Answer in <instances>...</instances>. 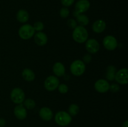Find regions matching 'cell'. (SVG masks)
<instances>
[{"label": "cell", "mask_w": 128, "mask_h": 127, "mask_svg": "<svg viewBox=\"0 0 128 127\" xmlns=\"http://www.w3.org/2000/svg\"><path fill=\"white\" fill-rule=\"evenodd\" d=\"M44 27V24L42 23L41 21H37V22H35L34 24L33 28L34 29L35 31H37V32H41L43 30Z\"/></svg>", "instance_id": "23"}, {"label": "cell", "mask_w": 128, "mask_h": 127, "mask_svg": "<svg viewBox=\"0 0 128 127\" xmlns=\"http://www.w3.org/2000/svg\"><path fill=\"white\" fill-rule=\"evenodd\" d=\"M61 2L64 7H67L71 6L74 3V0H61Z\"/></svg>", "instance_id": "29"}, {"label": "cell", "mask_w": 128, "mask_h": 127, "mask_svg": "<svg viewBox=\"0 0 128 127\" xmlns=\"http://www.w3.org/2000/svg\"><path fill=\"white\" fill-rule=\"evenodd\" d=\"M117 70L116 67L114 65H109L106 68V78L107 80L113 81L114 80L115 75H116Z\"/></svg>", "instance_id": "18"}, {"label": "cell", "mask_w": 128, "mask_h": 127, "mask_svg": "<svg viewBox=\"0 0 128 127\" xmlns=\"http://www.w3.org/2000/svg\"><path fill=\"white\" fill-rule=\"evenodd\" d=\"M44 87L48 91L52 92L57 89L60 85V80L54 75L48 76L44 81Z\"/></svg>", "instance_id": "7"}, {"label": "cell", "mask_w": 128, "mask_h": 127, "mask_svg": "<svg viewBox=\"0 0 128 127\" xmlns=\"http://www.w3.org/2000/svg\"><path fill=\"white\" fill-rule=\"evenodd\" d=\"M54 120L56 123L61 127H66L72 121V117L68 112L64 111H60L55 115Z\"/></svg>", "instance_id": "2"}, {"label": "cell", "mask_w": 128, "mask_h": 127, "mask_svg": "<svg viewBox=\"0 0 128 127\" xmlns=\"http://www.w3.org/2000/svg\"><path fill=\"white\" fill-rule=\"evenodd\" d=\"M114 80L121 85H126L128 83V70L122 68L117 71L115 75Z\"/></svg>", "instance_id": "8"}, {"label": "cell", "mask_w": 128, "mask_h": 127, "mask_svg": "<svg viewBox=\"0 0 128 127\" xmlns=\"http://www.w3.org/2000/svg\"><path fill=\"white\" fill-rule=\"evenodd\" d=\"M106 24L102 19H98L95 21L92 26V29L95 33H102L106 29Z\"/></svg>", "instance_id": "15"}, {"label": "cell", "mask_w": 128, "mask_h": 127, "mask_svg": "<svg viewBox=\"0 0 128 127\" xmlns=\"http://www.w3.org/2000/svg\"><path fill=\"white\" fill-rule=\"evenodd\" d=\"M70 70L74 76H81L86 70V65L81 60H76L71 63Z\"/></svg>", "instance_id": "4"}, {"label": "cell", "mask_w": 128, "mask_h": 127, "mask_svg": "<svg viewBox=\"0 0 128 127\" xmlns=\"http://www.w3.org/2000/svg\"><path fill=\"white\" fill-rule=\"evenodd\" d=\"M6 125V121L4 118H0V127H4Z\"/></svg>", "instance_id": "30"}, {"label": "cell", "mask_w": 128, "mask_h": 127, "mask_svg": "<svg viewBox=\"0 0 128 127\" xmlns=\"http://www.w3.org/2000/svg\"><path fill=\"white\" fill-rule=\"evenodd\" d=\"M67 24L68 27L70 29H75L78 26L77 22L74 19H70L68 20Z\"/></svg>", "instance_id": "26"}, {"label": "cell", "mask_w": 128, "mask_h": 127, "mask_svg": "<svg viewBox=\"0 0 128 127\" xmlns=\"http://www.w3.org/2000/svg\"><path fill=\"white\" fill-rule=\"evenodd\" d=\"M23 106L28 110H32L36 107V102L32 98H27L23 102Z\"/></svg>", "instance_id": "21"}, {"label": "cell", "mask_w": 128, "mask_h": 127, "mask_svg": "<svg viewBox=\"0 0 128 127\" xmlns=\"http://www.w3.org/2000/svg\"><path fill=\"white\" fill-rule=\"evenodd\" d=\"M35 32L33 26L26 24L20 27L18 31V35L20 38L23 40H28L32 38L34 35Z\"/></svg>", "instance_id": "3"}, {"label": "cell", "mask_w": 128, "mask_h": 127, "mask_svg": "<svg viewBox=\"0 0 128 127\" xmlns=\"http://www.w3.org/2000/svg\"><path fill=\"white\" fill-rule=\"evenodd\" d=\"M79 111H80V108H79L78 105L75 103L70 105L68 108V113L71 117L76 116L79 113Z\"/></svg>", "instance_id": "22"}, {"label": "cell", "mask_w": 128, "mask_h": 127, "mask_svg": "<svg viewBox=\"0 0 128 127\" xmlns=\"http://www.w3.org/2000/svg\"><path fill=\"white\" fill-rule=\"evenodd\" d=\"M58 89L60 93H62V94H65L69 90L68 86L66 84H64V83H61V84L60 83V85L58 87Z\"/></svg>", "instance_id": "24"}, {"label": "cell", "mask_w": 128, "mask_h": 127, "mask_svg": "<svg viewBox=\"0 0 128 127\" xmlns=\"http://www.w3.org/2000/svg\"><path fill=\"white\" fill-rule=\"evenodd\" d=\"M29 14L26 10L20 9L16 14V19L21 23H26L29 20Z\"/></svg>", "instance_id": "17"}, {"label": "cell", "mask_w": 128, "mask_h": 127, "mask_svg": "<svg viewBox=\"0 0 128 127\" xmlns=\"http://www.w3.org/2000/svg\"><path fill=\"white\" fill-rule=\"evenodd\" d=\"M102 44L106 50L112 51L116 49L118 47L117 39L112 36H107L103 39Z\"/></svg>", "instance_id": "9"}, {"label": "cell", "mask_w": 128, "mask_h": 127, "mask_svg": "<svg viewBox=\"0 0 128 127\" xmlns=\"http://www.w3.org/2000/svg\"><path fill=\"white\" fill-rule=\"evenodd\" d=\"M90 7V2L88 0H80L75 4L74 11L72 12V15L74 17H77L79 14L86 12Z\"/></svg>", "instance_id": "6"}, {"label": "cell", "mask_w": 128, "mask_h": 127, "mask_svg": "<svg viewBox=\"0 0 128 127\" xmlns=\"http://www.w3.org/2000/svg\"><path fill=\"white\" fill-rule=\"evenodd\" d=\"M52 71L56 77H62L65 74L66 68L63 64L60 62H57L52 66Z\"/></svg>", "instance_id": "16"}, {"label": "cell", "mask_w": 128, "mask_h": 127, "mask_svg": "<svg viewBox=\"0 0 128 127\" xmlns=\"http://www.w3.org/2000/svg\"><path fill=\"white\" fill-rule=\"evenodd\" d=\"M88 32L84 26H78L73 29L72 34V39L75 42L82 44L88 39Z\"/></svg>", "instance_id": "1"}, {"label": "cell", "mask_w": 128, "mask_h": 127, "mask_svg": "<svg viewBox=\"0 0 128 127\" xmlns=\"http://www.w3.org/2000/svg\"><path fill=\"white\" fill-rule=\"evenodd\" d=\"M122 127H128V120H126L123 122L122 125Z\"/></svg>", "instance_id": "31"}, {"label": "cell", "mask_w": 128, "mask_h": 127, "mask_svg": "<svg viewBox=\"0 0 128 127\" xmlns=\"http://www.w3.org/2000/svg\"><path fill=\"white\" fill-rule=\"evenodd\" d=\"M14 114L18 119L22 120L27 117V110L23 105L19 104L14 109Z\"/></svg>", "instance_id": "12"}, {"label": "cell", "mask_w": 128, "mask_h": 127, "mask_svg": "<svg viewBox=\"0 0 128 127\" xmlns=\"http://www.w3.org/2000/svg\"><path fill=\"white\" fill-rule=\"evenodd\" d=\"M110 85L107 80L99 79L95 82L94 88L99 93H104L109 91Z\"/></svg>", "instance_id": "11"}, {"label": "cell", "mask_w": 128, "mask_h": 127, "mask_svg": "<svg viewBox=\"0 0 128 127\" xmlns=\"http://www.w3.org/2000/svg\"><path fill=\"white\" fill-rule=\"evenodd\" d=\"M40 117L44 121H50L53 117V113L50 108L46 107H42L39 112Z\"/></svg>", "instance_id": "14"}, {"label": "cell", "mask_w": 128, "mask_h": 127, "mask_svg": "<svg viewBox=\"0 0 128 127\" xmlns=\"http://www.w3.org/2000/svg\"><path fill=\"white\" fill-rule=\"evenodd\" d=\"M10 97L12 102L17 105L22 104L25 99L24 92L19 87H16L12 90Z\"/></svg>", "instance_id": "5"}, {"label": "cell", "mask_w": 128, "mask_h": 127, "mask_svg": "<svg viewBox=\"0 0 128 127\" xmlns=\"http://www.w3.org/2000/svg\"><path fill=\"white\" fill-rule=\"evenodd\" d=\"M22 77L25 80L28 82H31L33 81L35 78L34 72L30 68H26L22 70Z\"/></svg>", "instance_id": "19"}, {"label": "cell", "mask_w": 128, "mask_h": 127, "mask_svg": "<svg viewBox=\"0 0 128 127\" xmlns=\"http://www.w3.org/2000/svg\"><path fill=\"white\" fill-rule=\"evenodd\" d=\"M120 89V85L117 83H112V84L110 85V90H110L112 93H117L118 92H119Z\"/></svg>", "instance_id": "27"}, {"label": "cell", "mask_w": 128, "mask_h": 127, "mask_svg": "<svg viewBox=\"0 0 128 127\" xmlns=\"http://www.w3.org/2000/svg\"><path fill=\"white\" fill-rule=\"evenodd\" d=\"M34 40L38 46H43L48 42V36L44 32H37L34 35Z\"/></svg>", "instance_id": "13"}, {"label": "cell", "mask_w": 128, "mask_h": 127, "mask_svg": "<svg viewBox=\"0 0 128 127\" xmlns=\"http://www.w3.org/2000/svg\"><path fill=\"white\" fill-rule=\"evenodd\" d=\"M60 15L62 18H66L70 15V10L66 7H63L60 9Z\"/></svg>", "instance_id": "25"}, {"label": "cell", "mask_w": 128, "mask_h": 127, "mask_svg": "<svg viewBox=\"0 0 128 127\" xmlns=\"http://www.w3.org/2000/svg\"><path fill=\"white\" fill-rule=\"evenodd\" d=\"M76 17V22L78 24H79V26H86L90 22V19H89V17H88L86 15L83 14H79L78 16Z\"/></svg>", "instance_id": "20"}, {"label": "cell", "mask_w": 128, "mask_h": 127, "mask_svg": "<svg viewBox=\"0 0 128 127\" xmlns=\"http://www.w3.org/2000/svg\"><path fill=\"white\" fill-rule=\"evenodd\" d=\"M85 47L88 52L90 54H96L99 51L100 45L98 41L95 39H90L86 41Z\"/></svg>", "instance_id": "10"}, {"label": "cell", "mask_w": 128, "mask_h": 127, "mask_svg": "<svg viewBox=\"0 0 128 127\" xmlns=\"http://www.w3.org/2000/svg\"><path fill=\"white\" fill-rule=\"evenodd\" d=\"M92 60V57L90 54H86L82 57V62L84 64H90Z\"/></svg>", "instance_id": "28"}]
</instances>
